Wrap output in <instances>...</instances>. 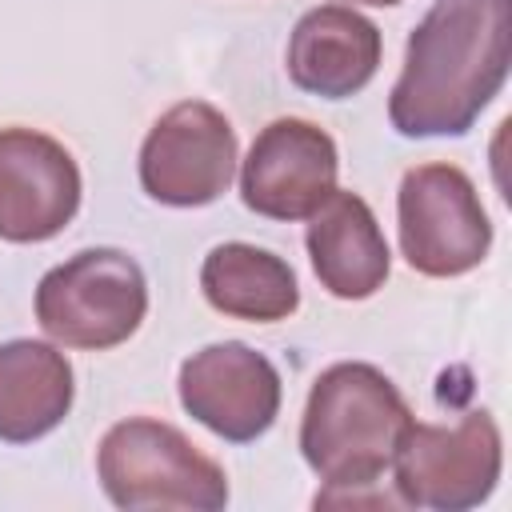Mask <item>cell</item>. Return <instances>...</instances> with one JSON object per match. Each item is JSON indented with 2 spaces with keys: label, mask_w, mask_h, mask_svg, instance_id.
<instances>
[{
  "label": "cell",
  "mask_w": 512,
  "mask_h": 512,
  "mask_svg": "<svg viewBox=\"0 0 512 512\" xmlns=\"http://www.w3.org/2000/svg\"><path fill=\"white\" fill-rule=\"evenodd\" d=\"M512 0H432L412 28L388 116L400 136H460L504 88Z\"/></svg>",
  "instance_id": "6da1fadb"
},
{
  "label": "cell",
  "mask_w": 512,
  "mask_h": 512,
  "mask_svg": "<svg viewBox=\"0 0 512 512\" xmlns=\"http://www.w3.org/2000/svg\"><path fill=\"white\" fill-rule=\"evenodd\" d=\"M408 420V400L380 368L360 360L324 368L300 420V452L328 484L316 496V508L376 504L360 488H372L384 476Z\"/></svg>",
  "instance_id": "7a4b0ae2"
},
{
  "label": "cell",
  "mask_w": 512,
  "mask_h": 512,
  "mask_svg": "<svg viewBox=\"0 0 512 512\" xmlns=\"http://www.w3.org/2000/svg\"><path fill=\"white\" fill-rule=\"evenodd\" d=\"M100 484L116 508H192L216 512L228 504L224 468L204 456L180 428L148 416L120 420L96 452Z\"/></svg>",
  "instance_id": "3957f363"
},
{
  "label": "cell",
  "mask_w": 512,
  "mask_h": 512,
  "mask_svg": "<svg viewBox=\"0 0 512 512\" xmlns=\"http://www.w3.org/2000/svg\"><path fill=\"white\" fill-rule=\"evenodd\" d=\"M148 312L140 264L120 248H84L44 272L36 288L40 328L68 348L104 352L124 344Z\"/></svg>",
  "instance_id": "277c9868"
},
{
  "label": "cell",
  "mask_w": 512,
  "mask_h": 512,
  "mask_svg": "<svg viewBox=\"0 0 512 512\" xmlns=\"http://www.w3.org/2000/svg\"><path fill=\"white\" fill-rule=\"evenodd\" d=\"M392 476L400 504L476 508L500 480V428L488 412H468L452 428L408 420L392 448Z\"/></svg>",
  "instance_id": "5b68a950"
},
{
  "label": "cell",
  "mask_w": 512,
  "mask_h": 512,
  "mask_svg": "<svg viewBox=\"0 0 512 512\" xmlns=\"http://www.w3.org/2000/svg\"><path fill=\"white\" fill-rule=\"evenodd\" d=\"M400 252L420 276H464L492 248V224L476 184L456 164H416L396 196Z\"/></svg>",
  "instance_id": "8992f818"
},
{
  "label": "cell",
  "mask_w": 512,
  "mask_h": 512,
  "mask_svg": "<svg viewBox=\"0 0 512 512\" xmlns=\"http://www.w3.org/2000/svg\"><path fill=\"white\" fill-rule=\"evenodd\" d=\"M236 172V132L204 100L172 104L140 148V184L172 208H200L228 192Z\"/></svg>",
  "instance_id": "52a82bcc"
},
{
  "label": "cell",
  "mask_w": 512,
  "mask_h": 512,
  "mask_svg": "<svg viewBox=\"0 0 512 512\" xmlns=\"http://www.w3.org/2000/svg\"><path fill=\"white\" fill-rule=\"evenodd\" d=\"M340 156L324 128L312 120H272L248 148L240 168V196L256 216L308 220L336 192Z\"/></svg>",
  "instance_id": "ba28073f"
},
{
  "label": "cell",
  "mask_w": 512,
  "mask_h": 512,
  "mask_svg": "<svg viewBox=\"0 0 512 512\" xmlns=\"http://www.w3.org/2000/svg\"><path fill=\"white\" fill-rule=\"evenodd\" d=\"M180 404L208 432L248 444L280 412V372L240 340L208 344L180 364Z\"/></svg>",
  "instance_id": "9c48e42d"
},
{
  "label": "cell",
  "mask_w": 512,
  "mask_h": 512,
  "mask_svg": "<svg viewBox=\"0 0 512 512\" xmlns=\"http://www.w3.org/2000/svg\"><path fill=\"white\" fill-rule=\"evenodd\" d=\"M76 208L80 168L72 152L36 128H0V240H52Z\"/></svg>",
  "instance_id": "30bf717a"
},
{
  "label": "cell",
  "mask_w": 512,
  "mask_h": 512,
  "mask_svg": "<svg viewBox=\"0 0 512 512\" xmlns=\"http://www.w3.org/2000/svg\"><path fill=\"white\" fill-rule=\"evenodd\" d=\"M380 68V28L344 8V4H324L300 16L288 40V76L296 88L324 96V100H344L360 92Z\"/></svg>",
  "instance_id": "8fae6325"
},
{
  "label": "cell",
  "mask_w": 512,
  "mask_h": 512,
  "mask_svg": "<svg viewBox=\"0 0 512 512\" xmlns=\"http://www.w3.org/2000/svg\"><path fill=\"white\" fill-rule=\"evenodd\" d=\"M308 220L312 272L332 296L364 300L388 280V240L356 192H332Z\"/></svg>",
  "instance_id": "7c38bea8"
},
{
  "label": "cell",
  "mask_w": 512,
  "mask_h": 512,
  "mask_svg": "<svg viewBox=\"0 0 512 512\" xmlns=\"http://www.w3.org/2000/svg\"><path fill=\"white\" fill-rule=\"evenodd\" d=\"M72 364L40 340L0 344V440L28 444L48 436L72 408Z\"/></svg>",
  "instance_id": "4fadbf2b"
},
{
  "label": "cell",
  "mask_w": 512,
  "mask_h": 512,
  "mask_svg": "<svg viewBox=\"0 0 512 512\" xmlns=\"http://www.w3.org/2000/svg\"><path fill=\"white\" fill-rule=\"evenodd\" d=\"M200 288L208 296V304L224 316L236 320H252V324H272L296 312L300 304V288L292 268L256 248V244H216L204 256L200 268Z\"/></svg>",
  "instance_id": "5bb4252c"
},
{
  "label": "cell",
  "mask_w": 512,
  "mask_h": 512,
  "mask_svg": "<svg viewBox=\"0 0 512 512\" xmlns=\"http://www.w3.org/2000/svg\"><path fill=\"white\" fill-rule=\"evenodd\" d=\"M352 4H376V8H388V4H400V0H352Z\"/></svg>",
  "instance_id": "9a60e30c"
}]
</instances>
